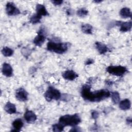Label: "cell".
Listing matches in <instances>:
<instances>
[{
	"instance_id": "obj_1",
	"label": "cell",
	"mask_w": 132,
	"mask_h": 132,
	"mask_svg": "<svg viewBox=\"0 0 132 132\" xmlns=\"http://www.w3.org/2000/svg\"><path fill=\"white\" fill-rule=\"evenodd\" d=\"M91 86L86 84L84 85L81 90V95L82 98L87 101L92 102H98L109 97L110 93L107 89H102L94 92L90 91Z\"/></svg>"
},
{
	"instance_id": "obj_2",
	"label": "cell",
	"mask_w": 132,
	"mask_h": 132,
	"mask_svg": "<svg viewBox=\"0 0 132 132\" xmlns=\"http://www.w3.org/2000/svg\"><path fill=\"white\" fill-rule=\"evenodd\" d=\"M81 121V119L78 114L73 115L67 114L61 116L59 119V123L61 124L63 126H75Z\"/></svg>"
},
{
	"instance_id": "obj_3",
	"label": "cell",
	"mask_w": 132,
	"mask_h": 132,
	"mask_svg": "<svg viewBox=\"0 0 132 132\" xmlns=\"http://www.w3.org/2000/svg\"><path fill=\"white\" fill-rule=\"evenodd\" d=\"M47 49L51 52L61 54L67 51L68 45L65 43H56L49 41L47 44Z\"/></svg>"
},
{
	"instance_id": "obj_4",
	"label": "cell",
	"mask_w": 132,
	"mask_h": 132,
	"mask_svg": "<svg viewBox=\"0 0 132 132\" xmlns=\"http://www.w3.org/2000/svg\"><path fill=\"white\" fill-rule=\"evenodd\" d=\"M46 100L51 102L52 100H58L61 97V93L59 90L52 86H50L44 94Z\"/></svg>"
},
{
	"instance_id": "obj_5",
	"label": "cell",
	"mask_w": 132,
	"mask_h": 132,
	"mask_svg": "<svg viewBox=\"0 0 132 132\" xmlns=\"http://www.w3.org/2000/svg\"><path fill=\"white\" fill-rule=\"evenodd\" d=\"M107 72L112 75L120 76L124 74L126 71L127 69L123 66H109L107 69Z\"/></svg>"
},
{
	"instance_id": "obj_6",
	"label": "cell",
	"mask_w": 132,
	"mask_h": 132,
	"mask_svg": "<svg viewBox=\"0 0 132 132\" xmlns=\"http://www.w3.org/2000/svg\"><path fill=\"white\" fill-rule=\"evenodd\" d=\"M6 11L9 15H15L20 13V11L12 2H8L6 6Z\"/></svg>"
},
{
	"instance_id": "obj_7",
	"label": "cell",
	"mask_w": 132,
	"mask_h": 132,
	"mask_svg": "<svg viewBox=\"0 0 132 132\" xmlns=\"http://www.w3.org/2000/svg\"><path fill=\"white\" fill-rule=\"evenodd\" d=\"M15 97L21 102H24L28 98V93L23 88H20L16 90Z\"/></svg>"
},
{
	"instance_id": "obj_8",
	"label": "cell",
	"mask_w": 132,
	"mask_h": 132,
	"mask_svg": "<svg viewBox=\"0 0 132 132\" xmlns=\"http://www.w3.org/2000/svg\"><path fill=\"white\" fill-rule=\"evenodd\" d=\"M45 40V37L43 34V31L40 30V31L38 32V35L35 38L34 40V44L38 46H41Z\"/></svg>"
},
{
	"instance_id": "obj_9",
	"label": "cell",
	"mask_w": 132,
	"mask_h": 132,
	"mask_svg": "<svg viewBox=\"0 0 132 132\" xmlns=\"http://www.w3.org/2000/svg\"><path fill=\"white\" fill-rule=\"evenodd\" d=\"M117 25H120V30L122 32H125L128 31H129L131 28V22H121L118 21L117 22Z\"/></svg>"
},
{
	"instance_id": "obj_10",
	"label": "cell",
	"mask_w": 132,
	"mask_h": 132,
	"mask_svg": "<svg viewBox=\"0 0 132 132\" xmlns=\"http://www.w3.org/2000/svg\"><path fill=\"white\" fill-rule=\"evenodd\" d=\"M24 119L28 123H32L37 120V116L32 111L27 110L24 113Z\"/></svg>"
},
{
	"instance_id": "obj_11",
	"label": "cell",
	"mask_w": 132,
	"mask_h": 132,
	"mask_svg": "<svg viewBox=\"0 0 132 132\" xmlns=\"http://www.w3.org/2000/svg\"><path fill=\"white\" fill-rule=\"evenodd\" d=\"M2 73L6 77L11 76L13 74V69L11 66L7 63H4L2 67Z\"/></svg>"
},
{
	"instance_id": "obj_12",
	"label": "cell",
	"mask_w": 132,
	"mask_h": 132,
	"mask_svg": "<svg viewBox=\"0 0 132 132\" xmlns=\"http://www.w3.org/2000/svg\"><path fill=\"white\" fill-rule=\"evenodd\" d=\"M62 75L64 79L69 80H73L78 76V74L73 70L66 71L62 74Z\"/></svg>"
},
{
	"instance_id": "obj_13",
	"label": "cell",
	"mask_w": 132,
	"mask_h": 132,
	"mask_svg": "<svg viewBox=\"0 0 132 132\" xmlns=\"http://www.w3.org/2000/svg\"><path fill=\"white\" fill-rule=\"evenodd\" d=\"M36 10L37 12L36 13L41 16H46L48 15V12L45 7L42 4H38L36 7Z\"/></svg>"
},
{
	"instance_id": "obj_14",
	"label": "cell",
	"mask_w": 132,
	"mask_h": 132,
	"mask_svg": "<svg viewBox=\"0 0 132 132\" xmlns=\"http://www.w3.org/2000/svg\"><path fill=\"white\" fill-rule=\"evenodd\" d=\"M4 109L7 113L10 114L15 113L16 112V109L15 105L10 102H8L6 104L4 107Z\"/></svg>"
},
{
	"instance_id": "obj_15",
	"label": "cell",
	"mask_w": 132,
	"mask_h": 132,
	"mask_svg": "<svg viewBox=\"0 0 132 132\" xmlns=\"http://www.w3.org/2000/svg\"><path fill=\"white\" fill-rule=\"evenodd\" d=\"M95 47L99 53L101 54H104L106 53L108 50L107 46L105 44L100 42H96L95 43Z\"/></svg>"
},
{
	"instance_id": "obj_16",
	"label": "cell",
	"mask_w": 132,
	"mask_h": 132,
	"mask_svg": "<svg viewBox=\"0 0 132 132\" xmlns=\"http://www.w3.org/2000/svg\"><path fill=\"white\" fill-rule=\"evenodd\" d=\"M131 107V103L130 101L126 98L120 102L119 107L122 110H127L130 109Z\"/></svg>"
},
{
	"instance_id": "obj_17",
	"label": "cell",
	"mask_w": 132,
	"mask_h": 132,
	"mask_svg": "<svg viewBox=\"0 0 132 132\" xmlns=\"http://www.w3.org/2000/svg\"><path fill=\"white\" fill-rule=\"evenodd\" d=\"M23 126V123L21 119H15L12 123V126L14 128L12 131H19Z\"/></svg>"
},
{
	"instance_id": "obj_18",
	"label": "cell",
	"mask_w": 132,
	"mask_h": 132,
	"mask_svg": "<svg viewBox=\"0 0 132 132\" xmlns=\"http://www.w3.org/2000/svg\"><path fill=\"white\" fill-rule=\"evenodd\" d=\"M120 15L123 18H130L131 16V11L129 8L124 7L121 9L120 11Z\"/></svg>"
},
{
	"instance_id": "obj_19",
	"label": "cell",
	"mask_w": 132,
	"mask_h": 132,
	"mask_svg": "<svg viewBox=\"0 0 132 132\" xmlns=\"http://www.w3.org/2000/svg\"><path fill=\"white\" fill-rule=\"evenodd\" d=\"M82 31L86 34H91L92 33V26L89 24H84L81 25Z\"/></svg>"
},
{
	"instance_id": "obj_20",
	"label": "cell",
	"mask_w": 132,
	"mask_h": 132,
	"mask_svg": "<svg viewBox=\"0 0 132 132\" xmlns=\"http://www.w3.org/2000/svg\"><path fill=\"white\" fill-rule=\"evenodd\" d=\"M2 53L5 57H10L12 55L13 51L8 47H4L2 50Z\"/></svg>"
},
{
	"instance_id": "obj_21",
	"label": "cell",
	"mask_w": 132,
	"mask_h": 132,
	"mask_svg": "<svg viewBox=\"0 0 132 132\" xmlns=\"http://www.w3.org/2000/svg\"><path fill=\"white\" fill-rule=\"evenodd\" d=\"M41 16L38 15V14L36 13L31 16V17L30 19V22L32 24H35L37 23H38L40 22V20L41 19Z\"/></svg>"
},
{
	"instance_id": "obj_22",
	"label": "cell",
	"mask_w": 132,
	"mask_h": 132,
	"mask_svg": "<svg viewBox=\"0 0 132 132\" xmlns=\"http://www.w3.org/2000/svg\"><path fill=\"white\" fill-rule=\"evenodd\" d=\"M111 98L113 103L118 104L120 102V96L119 93L117 91L112 92Z\"/></svg>"
},
{
	"instance_id": "obj_23",
	"label": "cell",
	"mask_w": 132,
	"mask_h": 132,
	"mask_svg": "<svg viewBox=\"0 0 132 132\" xmlns=\"http://www.w3.org/2000/svg\"><path fill=\"white\" fill-rule=\"evenodd\" d=\"M64 126L60 123L55 124L53 125L52 128L54 131H62L63 130Z\"/></svg>"
},
{
	"instance_id": "obj_24",
	"label": "cell",
	"mask_w": 132,
	"mask_h": 132,
	"mask_svg": "<svg viewBox=\"0 0 132 132\" xmlns=\"http://www.w3.org/2000/svg\"><path fill=\"white\" fill-rule=\"evenodd\" d=\"M88 13V11L85 8H81L77 11V14L79 16L83 17L86 16Z\"/></svg>"
},
{
	"instance_id": "obj_25",
	"label": "cell",
	"mask_w": 132,
	"mask_h": 132,
	"mask_svg": "<svg viewBox=\"0 0 132 132\" xmlns=\"http://www.w3.org/2000/svg\"><path fill=\"white\" fill-rule=\"evenodd\" d=\"M98 115H99L98 112L96 110H93L91 112V117H92V118H93V119H95V120L96 119L98 118Z\"/></svg>"
},
{
	"instance_id": "obj_26",
	"label": "cell",
	"mask_w": 132,
	"mask_h": 132,
	"mask_svg": "<svg viewBox=\"0 0 132 132\" xmlns=\"http://www.w3.org/2000/svg\"><path fill=\"white\" fill-rule=\"evenodd\" d=\"M51 2L55 5H60L63 3V1L61 0H54L52 1Z\"/></svg>"
},
{
	"instance_id": "obj_27",
	"label": "cell",
	"mask_w": 132,
	"mask_h": 132,
	"mask_svg": "<svg viewBox=\"0 0 132 132\" xmlns=\"http://www.w3.org/2000/svg\"><path fill=\"white\" fill-rule=\"evenodd\" d=\"M93 62H94V61H93L92 59H88V60L86 61L85 64H86V65H89V64H92V63H93Z\"/></svg>"
},
{
	"instance_id": "obj_28",
	"label": "cell",
	"mask_w": 132,
	"mask_h": 132,
	"mask_svg": "<svg viewBox=\"0 0 132 132\" xmlns=\"http://www.w3.org/2000/svg\"><path fill=\"white\" fill-rule=\"evenodd\" d=\"M126 121H127V123L128 124H131V118H128L126 119Z\"/></svg>"
},
{
	"instance_id": "obj_29",
	"label": "cell",
	"mask_w": 132,
	"mask_h": 132,
	"mask_svg": "<svg viewBox=\"0 0 132 132\" xmlns=\"http://www.w3.org/2000/svg\"><path fill=\"white\" fill-rule=\"evenodd\" d=\"M102 1H94L95 3H100V2H101Z\"/></svg>"
}]
</instances>
